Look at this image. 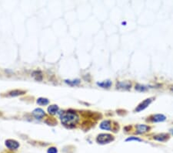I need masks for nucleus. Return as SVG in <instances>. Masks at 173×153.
I'll use <instances>...</instances> for the list:
<instances>
[{
  "mask_svg": "<svg viewBox=\"0 0 173 153\" xmlns=\"http://www.w3.org/2000/svg\"><path fill=\"white\" fill-rule=\"evenodd\" d=\"M148 87H147L145 85H142V84H137V85H136V87H135V89L139 92L146 91V90H148Z\"/></svg>",
  "mask_w": 173,
  "mask_h": 153,
  "instance_id": "17",
  "label": "nucleus"
},
{
  "mask_svg": "<svg viewBox=\"0 0 173 153\" xmlns=\"http://www.w3.org/2000/svg\"><path fill=\"white\" fill-rule=\"evenodd\" d=\"M45 111H44L43 109H41V108H35L33 111V116H34L36 119H39V120H40V119L43 118L44 116H45Z\"/></svg>",
  "mask_w": 173,
  "mask_h": 153,
  "instance_id": "9",
  "label": "nucleus"
},
{
  "mask_svg": "<svg viewBox=\"0 0 173 153\" xmlns=\"http://www.w3.org/2000/svg\"><path fill=\"white\" fill-rule=\"evenodd\" d=\"M115 138L114 136L110 134H105V133H102V134H99L96 138V142L100 145H105V144H108L111 142L114 141Z\"/></svg>",
  "mask_w": 173,
  "mask_h": 153,
  "instance_id": "2",
  "label": "nucleus"
},
{
  "mask_svg": "<svg viewBox=\"0 0 173 153\" xmlns=\"http://www.w3.org/2000/svg\"><path fill=\"white\" fill-rule=\"evenodd\" d=\"M96 84L99 87H102V88H109L112 86V81L109 80H107V81L102 82H97Z\"/></svg>",
  "mask_w": 173,
  "mask_h": 153,
  "instance_id": "12",
  "label": "nucleus"
},
{
  "mask_svg": "<svg viewBox=\"0 0 173 153\" xmlns=\"http://www.w3.org/2000/svg\"><path fill=\"white\" fill-rule=\"evenodd\" d=\"M170 90H171V91H173V87H171V88H170Z\"/></svg>",
  "mask_w": 173,
  "mask_h": 153,
  "instance_id": "21",
  "label": "nucleus"
},
{
  "mask_svg": "<svg viewBox=\"0 0 173 153\" xmlns=\"http://www.w3.org/2000/svg\"><path fill=\"white\" fill-rule=\"evenodd\" d=\"M169 132L172 133L173 135V128H171V129H169Z\"/></svg>",
  "mask_w": 173,
  "mask_h": 153,
  "instance_id": "20",
  "label": "nucleus"
},
{
  "mask_svg": "<svg viewBox=\"0 0 173 153\" xmlns=\"http://www.w3.org/2000/svg\"><path fill=\"white\" fill-rule=\"evenodd\" d=\"M132 141H136V142H142V140L141 138H138V137H134V136H132V137H129V138H126V142H132Z\"/></svg>",
  "mask_w": 173,
  "mask_h": 153,
  "instance_id": "18",
  "label": "nucleus"
},
{
  "mask_svg": "<svg viewBox=\"0 0 173 153\" xmlns=\"http://www.w3.org/2000/svg\"><path fill=\"white\" fill-rule=\"evenodd\" d=\"M136 133L137 134H144V133L148 132L150 130V127L146 125H137L136 126Z\"/></svg>",
  "mask_w": 173,
  "mask_h": 153,
  "instance_id": "6",
  "label": "nucleus"
},
{
  "mask_svg": "<svg viewBox=\"0 0 173 153\" xmlns=\"http://www.w3.org/2000/svg\"><path fill=\"white\" fill-rule=\"evenodd\" d=\"M154 100H155V97H148V98L145 99L136 107V108L135 109V111H136V112H140V111H142L143 110H145L152 104V102Z\"/></svg>",
  "mask_w": 173,
  "mask_h": 153,
  "instance_id": "3",
  "label": "nucleus"
},
{
  "mask_svg": "<svg viewBox=\"0 0 173 153\" xmlns=\"http://www.w3.org/2000/svg\"><path fill=\"white\" fill-rule=\"evenodd\" d=\"M61 121L63 125L67 126V127H75V125H77V123L79 121V116L77 113L75 111H63L62 115H60Z\"/></svg>",
  "mask_w": 173,
  "mask_h": 153,
  "instance_id": "1",
  "label": "nucleus"
},
{
  "mask_svg": "<svg viewBox=\"0 0 173 153\" xmlns=\"http://www.w3.org/2000/svg\"><path fill=\"white\" fill-rule=\"evenodd\" d=\"M58 111H59L58 105H50L49 107H48V112H49V114H50V115H55L58 112Z\"/></svg>",
  "mask_w": 173,
  "mask_h": 153,
  "instance_id": "13",
  "label": "nucleus"
},
{
  "mask_svg": "<svg viewBox=\"0 0 173 153\" xmlns=\"http://www.w3.org/2000/svg\"><path fill=\"white\" fill-rule=\"evenodd\" d=\"M116 87L118 89L129 90L132 87L130 81H119L116 84Z\"/></svg>",
  "mask_w": 173,
  "mask_h": 153,
  "instance_id": "7",
  "label": "nucleus"
},
{
  "mask_svg": "<svg viewBox=\"0 0 173 153\" xmlns=\"http://www.w3.org/2000/svg\"><path fill=\"white\" fill-rule=\"evenodd\" d=\"M32 76L37 81H43V74H42V72L40 70H35V71H33V74H32Z\"/></svg>",
  "mask_w": 173,
  "mask_h": 153,
  "instance_id": "11",
  "label": "nucleus"
},
{
  "mask_svg": "<svg viewBox=\"0 0 173 153\" xmlns=\"http://www.w3.org/2000/svg\"><path fill=\"white\" fill-rule=\"evenodd\" d=\"M25 93V91H21V90H13V91L9 93V95H10L12 97H17V96H19V95H24Z\"/></svg>",
  "mask_w": 173,
  "mask_h": 153,
  "instance_id": "14",
  "label": "nucleus"
},
{
  "mask_svg": "<svg viewBox=\"0 0 173 153\" xmlns=\"http://www.w3.org/2000/svg\"><path fill=\"white\" fill-rule=\"evenodd\" d=\"M168 138H169V135L168 134H167V133H161V134L155 135L153 137V139L156 141H158V142H166V140H168Z\"/></svg>",
  "mask_w": 173,
  "mask_h": 153,
  "instance_id": "8",
  "label": "nucleus"
},
{
  "mask_svg": "<svg viewBox=\"0 0 173 153\" xmlns=\"http://www.w3.org/2000/svg\"><path fill=\"white\" fill-rule=\"evenodd\" d=\"M5 146L10 150H16L19 147V143L13 139H7L5 142Z\"/></svg>",
  "mask_w": 173,
  "mask_h": 153,
  "instance_id": "4",
  "label": "nucleus"
},
{
  "mask_svg": "<svg viewBox=\"0 0 173 153\" xmlns=\"http://www.w3.org/2000/svg\"><path fill=\"white\" fill-rule=\"evenodd\" d=\"M47 153H58L57 148L55 147H51L47 150Z\"/></svg>",
  "mask_w": 173,
  "mask_h": 153,
  "instance_id": "19",
  "label": "nucleus"
},
{
  "mask_svg": "<svg viewBox=\"0 0 173 153\" xmlns=\"http://www.w3.org/2000/svg\"><path fill=\"white\" fill-rule=\"evenodd\" d=\"M101 129L105 131H110L112 129V125H111V121L109 120L103 121L102 122H101L99 125Z\"/></svg>",
  "mask_w": 173,
  "mask_h": 153,
  "instance_id": "10",
  "label": "nucleus"
},
{
  "mask_svg": "<svg viewBox=\"0 0 173 153\" xmlns=\"http://www.w3.org/2000/svg\"><path fill=\"white\" fill-rule=\"evenodd\" d=\"M37 104L39 105H47L49 103V101L47 98H45V97H39V98H38L37 99Z\"/></svg>",
  "mask_w": 173,
  "mask_h": 153,
  "instance_id": "15",
  "label": "nucleus"
},
{
  "mask_svg": "<svg viewBox=\"0 0 173 153\" xmlns=\"http://www.w3.org/2000/svg\"><path fill=\"white\" fill-rule=\"evenodd\" d=\"M65 82L66 84L71 85V86H75V85H78V84H80V80H65Z\"/></svg>",
  "mask_w": 173,
  "mask_h": 153,
  "instance_id": "16",
  "label": "nucleus"
},
{
  "mask_svg": "<svg viewBox=\"0 0 173 153\" xmlns=\"http://www.w3.org/2000/svg\"><path fill=\"white\" fill-rule=\"evenodd\" d=\"M149 120L152 122H162L166 120V117L162 114H157V115L151 116Z\"/></svg>",
  "mask_w": 173,
  "mask_h": 153,
  "instance_id": "5",
  "label": "nucleus"
}]
</instances>
